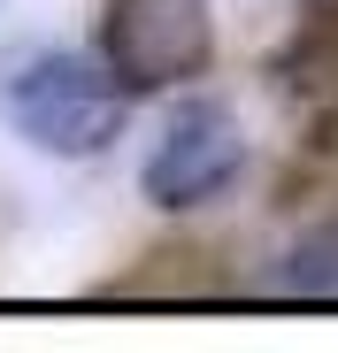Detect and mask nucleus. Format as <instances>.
I'll list each match as a JSON object with an SVG mask.
<instances>
[{"instance_id":"obj_4","label":"nucleus","mask_w":338,"mask_h":353,"mask_svg":"<svg viewBox=\"0 0 338 353\" xmlns=\"http://www.w3.org/2000/svg\"><path fill=\"white\" fill-rule=\"evenodd\" d=\"M277 284H285V292H300V300H338V223L308 230V239L285 254Z\"/></svg>"},{"instance_id":"obj_1","label":"nucleus","mask_w":338,"mask_h":353,"mask_svg":"<svg viewBox=\"0 0 338 353\" xmlns=\"http://www.w3.org/2000/svg\"><path fill=\"white\" fill-rule=\"evenodd\" d=\"M0 123H8L31 154L54 161H92L123 139L131 123V92L123 77L100 62V46H8L0 54Z\"/></svg>"},{"instance_id":"obj_2","label":"nucleus","mask_w":338,"mask_h":353,"mask_svg":"<svg viewBox=\"0 0 338 353\" xmlns=\"http://www.w3.org/2000/svg\"><path fill=\"white\" fill-rule=\"evenodd\" d=\"M100 62L131 100L185 92L215 62V0H100Z\"/></svg>"},{"instance_id":"obj_3","label":"nucleus","mask_w":338,"mask_h":353,"mask_svg":"<svg viewBox=\"0 0 338 353\" xmlns=\"http://www.w3.org/2000/svg\"><path fill=\"white\" fill-rule=\"evenodd\" d=\"M246 169V131L239 115L223 108L215 92H177L169 115L154 123V146L139 161V192L161 208V215H185V208H208L239 185Z\"/></svg>"}]
</instances>
